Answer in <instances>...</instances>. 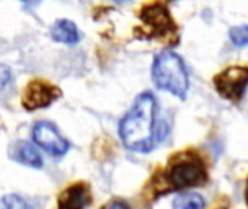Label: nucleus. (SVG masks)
Returning a JSON list of instances; mask_svg holds the SVG:
<instances>
[{"instance_id": "obj_1", "label": "nucleus", "mask_w": 248, "mask_h": 209, "mask_svg": "<svg viewBox=\"0 0 248 209\" xmlns=\"http://www.w3.org/2000/svg\"><path fill=\"white\" fill-rule=\"evenodd\" d=\"M155 122L157 99L151 92H142L119 124L124 145L137 153H150L157 140Z\"/></svg>"}, {"instance_id": "obj_2", "label": "nucleus", "mask_w": 248, "mask_h": 209, "mask_svg": "<svg viewBox=\"0 0 248 209\" xmlns=\"http://www.w3.org/2000/svg\"><path fill=\"white\" fill-rule=\"evenodd\" d=\"M153 81L160 90H166L179 99L189 92V73L183 58L171 49L160 51L153 63Z\"/></svg>"}, {"instance_id": "obj_3", "label": "nucleus", "mask_w": 248, "mask_h": 209, "mask_svg": "<svg viewBox=\"0 0 248 209\" xmlns=\"http://www.w3.org/2000/svg\"><path fill=\"white\" fill-rule=\"evenodd\" d=\"M214 84L222 97L228 100H238L248 87V68L230 67L215 77Z\"/></svg>"}, {"instance_id": "obj_4", "label": "nucleus", "mask_w": 248, "mask_h": 209, "mask_svg": "<svg viewBox=\"0 0 248 209\" xmlns=\"http://www.w3.org/2000/svg\"><path fill=\"white\" fill-rule=\"evenodd\" d=\"M32 138L41 148H44L51 156H64L70 148L68 141L58 132V129L51 122L46 121H41L33 125Z\"/></svg>"}, {"instance_id": "obj_5", "label": "nucleus", "mask_w": 248, "mask_h": 209, "mask_svg": "<svg viewBox=\"0 0 248 209\" xmlns=\"http://www.w3.org/2000/svg\"><path fill=\"white\" fill-rule=\"evenodd\" d=\"M60 95V90L42 80H33L23 92L22 103L28 111L41 109L49 106Z\"/></svg>"}, {"instance_id": "obj_6", "label": "nucleus", "mask_w": 248, "mask_h": 209, "mask_svg": "<svg viewBox=\"0 0 248 209\" xmlns=\"http://www.w3.org/2000/svg\"><path fill=\"white\" fill-rule=\"evenodd\" d=\"M203 167L198 161H183L174 164L169 172V180L174 188H187L201 182Z\"/></svg>"}, {"instance_id": "obj_7", "label": "nucleus", "mask_w": 248, "mask_h": 209, "mask_svg": "<svg viewBox=\"0 0 248 209\" xmlns=\"http://www.w3.org/2000/svg\"><path fill=\"white\" fill-rule=\"evenodd\" d=\"M89 199V191L84 185H73L61 193L58 209H84Z\"/></svg>"}, {"instance_id": "obj_8", "label": "nucleus", "mask_w": 248, "mask_h": 209, "mask_svg": "<svg viewBox=\"0 0 248 209\" xmlns=\"http://www.w3.org/2000/svg\"><path fill=\"white\" fill-rule=\"evenodd\" d=\"M51 38L57 42L74 45L80 41L81 35L78 32V28L73 20L68 19H60L57 20L51 28Z\"/></svg>"}, {"instance_id": "obj_9", "label": "nucleus", "mask_w": 248, "mask_h": 209, "mask_svg": "<svg viewBox=\"0 0 248 209\" xmlns=\"http://www.w3.org/2000/svg\"><path fill=\"white\" fill-rule=\"evenodd\" d=\"M142 20L157 29H163L170 25V17L167 15V10L163 9L160 4H153L147 7L142 13Z\"/></svg>"}, {"instance_id": "obj_10", "label": "nucleus", "mask_w": 248, "mask_h": 209, "mask_svg": "<svg viewBox=\"0 0 248 209\" xmlns=\"http://www.w3.org/2000/svg\"><path fill=\"white\" fill-rule=\"evenodd\" d=\"M16 160L33 169L42 167V159L35 147L28 143H19L16 147Z\"/></svg>"}, {"instance_id": "obj_11", "label": "nucleus", "mask_w": 248, "mask_h": 209, "mask_svg": "<svg viewBox=\"0 0 248 209\" xmlns=\"http://www.w3.org/2000/svg\"><path fill=\"white\" fill-rule=\"evenodd\" d=\"M206 207V201L202 195L190 192V193H182L173 201L174 209H203Z\"/></svg>"}, {"instance_id": "obj_12", "label": "nucleus", "mask_w": 248, "mask_h": 209, "mask_svg": "<svg viewBox=\"0 0 248 209\" xmlns=\"http://www.w3.org/2000/svg\"><path fill=\"white\" fill-rule=\"evenodd\" d=\"M230 38L231 41L238 47L248 45V25H240L230 29Z\"/></svg>"}, {"instance_id": "obj_13", "label": "nucleus", "mask_w": 248, "mask_h": 209, "mask_svg": "<svg viewBox=\"0 0 248 209\" xmlns=\"http://www.w3.org/2000/svg\"><path fill=\"white\" fill-rule=\"evenodd\" d=\"M0 209H29L26 201L17 195H7L0 199Z\"/></svg>"}, {"instance_id": "obj_14", "label": "nucleus", "mask_w": 248, "mask_h": 209, "mask_svg": "<svg viewBox=\"0 0 248 209\" xmlns=\"http://www.w3.org/2000/svg\"><path fill=\"white\" fill-rule=\"evenodd\" d=\"M12 81V71L7 65L0 64V89H4Z\"/></svg>"}, {"instance_id": "obj_15", "label": "nucleus", "mask_w": 248, "mask_h": 209, "mask_svg": "<svg viewBox=\"0 0 248 209\" xmlns=\"http://www.w3.org/2000/svg\"><path fill=\"white\" fill-rule=\"evenodd\" d=\"M103 209H131L129 205L124 201H119V199H115V201H110L106 207H103Z\"/></svg>"}, {"instance_id": "obj_16", "label": "nucleus", "mask_w": 248, "mask_h": 209, "mask_svg": "<svg viewBox=\"0 0 248 209\" xmlns=\"http://www.w3.org/2000/svg\"><path fill=\"white\" fill-rule=\"evenodd\" d=\"M247 202H248V189H247Z\"/></svg>"}]
</instances>
